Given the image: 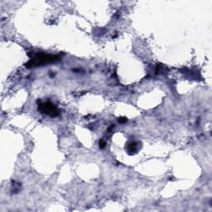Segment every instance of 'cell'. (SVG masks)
Segmentation results:
<instances>
[{
	"label": "cell",
	"instance_id": "1",
	"mask_svg": "<svg viewBox=\"0 0 212 212\" xmlns=\"http://www.w3.org/2000/svg\"><path fill=\"white\" fill-rule=\"evenodd\" d=\"M59 57L56 56H51L46 54H38L35 56L33 59L31 60L27 64H26V67H35V66H41L48 63H52L56 60H58Z\"/></svg>",
	"mask_w": 212,
	"mask_h": 212
},
{
	"label": "cell",
	"instance_id": "2",
	"mask_svg": "<svg viewBox=\"0 0 212 212\" xmlns=\"http://www.w3.org/2000/svg\"><path fill=\"white\" fill-rule=\"evenodd\" d=\"M38 109L39 111L42 112L43 113H46L47 115H50L51 117H56L59 115L58 109L50 102L41 104L38 107Z\"/></svg>",
	"mask_w": 212,
	"mask_h": 212
},
{
	"label": "cell",
	"instance_id": "3",
	"mask_svg": "<svg viewBox=\"0 0 212 212\" xmlns=\"http://www.w3.org/2000/svg\"><path fill=\"white\" fill-rule=\"evenodd\" d=\"M137 149H138V147H137V143L132 142V143H129L128 145H127V151L129 154H132V153H135L137 152Z\"/></svg>",
	"mask_w": 212,
	"mask_h": 212
},
{
	"label": "cell",
	"instance_id": "4",
	"mask_svg": "<svg viewBox=\"0 0 212 212\" xmlns=\"http://www.w3.org/2000/svg\"><path fill=\"white\" fill-rule=\"evenodd\" d=\"M99 145L100 148H104L106 146V142H105L104 140H100L99 143Z\"/></svg>",
	"mask_w": 212,
	"mask_h": 212
},
{
	"label": "cell",
	"instance_id": "5",
	"mask_svg": "<svg viewBox=\"0 0 212 212\" xmlns=\"http://www.w3.org/2000/svg\"><path fill=\"white\" fill-rule=\"evenodd\" d=\"M119 123H125V122H127V119L126 118H120V119H119Z\"/></svg>",
	"mask_w": 212,
	"mask_h": 212
}]
</instances>
